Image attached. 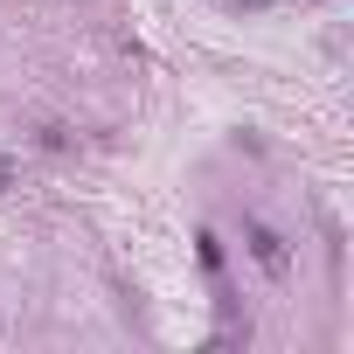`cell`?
I'll list each match as a JSON object with an SVG mask.
<instances>
[{"label": "cell", "mask_w": 354, "mask_h": 354, "mask_svg": "<svg viewBox=\"0 0 354 354\" xmlns=\"http://www.w3.org/2000/svg\"><path fill=\"white\" fill-rule=\"evenodd\" d=\"M243 250L264 271V285H292V243H285V230H271L264 216H243Z\"/></svg>", "instance_id": "cell-1"}, {"label": "cell", "mask_w": 354, "mask_h": 354, "mask_svg": "<svg viewBox=\"0 0 354 354\" xmlns=\"http://www.w3.org/2000/svg\"><path fill=\"white\" fill-rule=\"evenodd\" d=\"M236 8H250V15H257V8H271V0H236Z\"/></svg>", "instance_id": "cell-3"}, {"label": "cell", "mask_w": 354, "mask_h": 354, "mask_svg": "<svg viewBox=\"0 0 354 354\" xmlns=\"http://www.w3.org/2000/svg\"><path fill=\"white\" fill-rule=\"evenodd\" d=\"M195 257H202V271L223 285V236H216V230H202V236H195Z\"/></svg>", "instance_id": "cell-2"}]
</instances>
